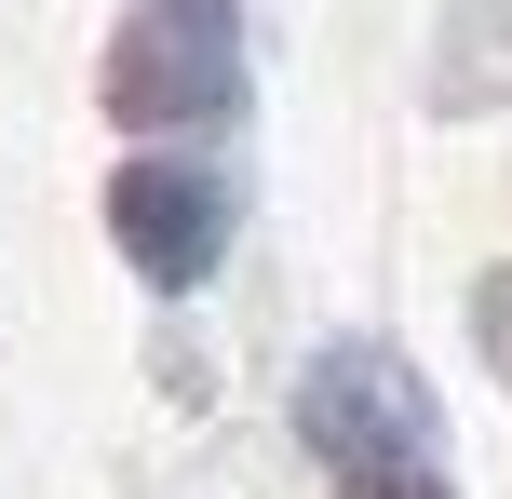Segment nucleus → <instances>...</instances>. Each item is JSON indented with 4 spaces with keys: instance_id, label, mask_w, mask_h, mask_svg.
<instances>
[{
    "instance_id": "obj_3",
    "label": "nucleus",
    "mask_w": 512,
    "mask_h": 499,
    "mask_svg": "<svg viewBox=\"0 0 512 499\" xmlns=\"http://www.w3.org/2000/svg\"><path fill=\"white\" fill-rule=\"evenodd\" d=\"M108 243L135 257V284L189 297L230 257V176H203V162H122L108 176Z\"/></svg>"
},
{
    "instance_id": "obj_1",
    "label": "nucleus",
    "mask_w": 512,
    "mask_h": 499,
    "mask_svg": "<svg viewBox=\"0 0 512 499\" xmlns=\"http://www.w3.org/2000/svg\"><path fill=\"white\" fill-rule=\"evenodd\" d=\"M297 446L337 499H459L445 486V419L391 338H324L297 365Z\"/></svg>"
},
{
    "instance_id": "obj_2",
    "label": "nucleus",
    "mask_w": 512,
    "mask_h": 499,
    "mask_svg": "<svg viewBox=\"0 0 512 499\" xmlns=\"http://www.w3.org/2000/svg\"><path fill=\"white\" fill-rule=\"evenodd\" d=\"M108 108L149 122V135L230 122L243 108V14L230 0H135L108 27Z\"/></svg>"
}]
</instances>
